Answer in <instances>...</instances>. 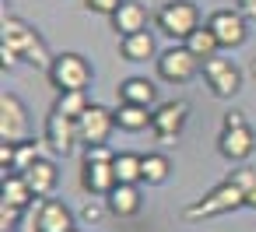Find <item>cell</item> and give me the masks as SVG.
<instances>
[{"label":"cell","mask_w":256,"mask_h":232,"mask_svg":"<svg viewBox=\"0 0 256 232\" xmlns=\"http://www.w3.org/2000/svg\"><path fill=\"white\" fill-rule=\"evenodd\" d=\"M204 81L218 99H232L242 92V67L235 60L210 57V60H204Z\"/></svg>","instance_id":"8992f818"},{"label":"cell","mask_w":256,"mask_h":232,"mask_svg":"<svg viewBox=\"0 0 256 232\" xmlns=\"http://www.w3.org/2000/svg\"><path fill=\"white\" fill-rule=\"evenodd\" d=\"M116 151H109V144H98V148H84V162H112Z\"/></svg>","instance_id":"4dcf8cb0"},{"label":"cell","mask_w":256,"mask_h":232,"mask_svg":"<svg viewBox=\"0 0 256 232\" xmlns=\"http://www.w3.org/2000/svg\"><path fill=\"white\" fill-rule=\"evenodd\" d=\"M109 211V204H98V200H88L84 204V211H81V218L88 221V225H95V221H102V214Z\"/></svg>","instance_id":"f546056e"},{"label":"cell","mask_w":256,"mask_h":232,"mask_svg":"<svg viewBox=\"0 0 256 232\" xmlns=\"http://www.w3.org/2000/svg\"><path fill=\"white\" fill-rule=\"evenodd\" d=\"M0 141L4 144H22L28 141V109L14 92L0 95Z\"/></svg>","instance_id":"52a82bcc"},{"label":"cell","mask_w":256,"mask_h":232,"mask_svg":"<svg viewBox=\"0 0 256 232\" xmlns=\"http://www.w3.org/2000/svg\"><path fill=\"white\" fill-rule=\"evenodd\" d=\"M120 102H134V106H154L158 102V85L154 81H148V78H126V81H120Z\"/></svg>","instance_id":"ac0fdd59"},{"label":"cell","mask_w":256,"mask_h":232,"mask_svg":"<svg viewBox=\"0 0 256 232\" xmlns=\"http://www.w3.org/2000/svg\"><path fill=\"white\" fill-rule=\"evenodd\" d=\"M109 22H112V32H120V39L123 36H134V32H144L148 29V8L137 4V0H123V8Z\"/></svg>","instance_id":"e0dca14e"},{"label":"cell","mask_w":256,"mask_h":232,"mask_svg":"<svg viewBox=\"0 0 256 232\" xmlns=\"http://www.w3.org/2000/svg\"><path fill=\"white\" fill-rule=\"evenodd\" d=\"M18 218H22V211H18V207L0 204V232H18Z\"/></svg>","instance_id":"83f0119b"},{"label":"cell","mask_w":256,"mask_h":232,"mask_svg":"<svg viewBox=\"0 0 256 232\" xmlns=\"http://www.w3.org/2000/svg\"><path fill=\"white\" fill-rule=\"evenodd\" d=\"M228 183H235L242 193H249V190H256V169H249V165L232 169V172H228Z\"/></svg>","instance_id":"4316f807"},{"label":"cell","mask_w":256,"mask_h":232,"mask_svg":"<svg viewBox=\"0 0 256 232\" xmlns=\"http://www.w3.org/2000/svg\"><path fill=\"white\" fill-rule=\"evenodd\" d=\"M246 207H252V211H256V190H249V193H246Z\"/></svg>","instance_id":"e575fe53"},{"label":"cell","mask_w":256,"mask_h":232,"mask_svg":"<svg viewBox=\"0 0 256 232\" xmlns=\"http://www.w3.org/2000/svg\"><path fill=\"white\" fill-rule=\"evenodd\" d=\"M18 60H22V57H18L11 46H4V43H0V64H4V67H14Z\"/></svg>","instance_id":"d6a6232c"},{"label":"cell","mask_w":256,"mask_h":232,"mask_svg":"<svg viewBox=\"0 0 256 232\" xmlns=\"http://www.w3.org/2000/svg\"><path fill=\"white\" fill-rule=\"evenodd\" d=\"M42 141H46L56 155H70V151L81 144L78 120H74V116H64L60 109H50V116H46V130H42Z\"/></svg>","instance_id":"30bf717a"},{"label":"cell","mask_w":256,"mask_h":232,"mask_svg":"<svg viewBox=\"0 0 256 232\" xmlns=\"http://www.w3.org/2000/svg\"><path fill=\"white\" fill-rule=\"evenodd\" d=\"M182 46H186V50H190L196 60H210V57H218V50H221L218 36H214L207 25H200V29H196V32H193V36H190Z\"/></svg>","instance_id":"603a6c76"},{"label":"cell","mask_w":256,"mask_h":232,"mask_svg":"<svg viewBox=\"0 0 256 232\" xmlns=\"http://www.w3.org/2000/svg\"><path fill=\"white\" fill-rule=\"evenodd\" d=\"M116 183L120 179L112 162H81V190L88 197H109Z\"/></svg>","instance_id":"4fadbf2b"},{"label":"cell","mask_w":256,"mask_h":232,"mask_svg":"<svg viewBox=\"0 0 256 232\" xmlns=\"http://www.w3.org/2000/svg\"><path fill=\"white\" fill-rule=\"evenodd\" d=\"M238 207H246V193L235 186V183H218L210 193H204L196 204H190L186 211H182V218L186 221H200V218H218V214H228V211H238Z\"/></svg>","instance_id":"277c9868"},{"label":"cell","mask_w":256,"mask_h":232,"mask_svg":"<svg viewBox=\"0 0 256 232\" xmlns=\"http://www.w3.org/2000/svg\"><path fill=\"white\" fill-rule=\"evenodd\" d=\"M22 176H25V183L32 186V193H36L39 200L53 197V190H56V183H60V169H56V162H53V158H39V162H36V165H28Z\"/></svg>","instance_id":"9a60e30c"},{"label":"cell","mask_w":256,"mask_h":232,"mask_svg":"<svg viewBox=\"0 0 256 232\" xmlns=\"http://www.w3.org/2000/svg\"><path fill=\"white\" fill-rule=\"evenodd\" d=\"M32 200H36V193H32V186L25 183V176H22V172L4 176V186H0V204H11V207L25 211Z\"/></svg>","instance_id":"44dd1931"},{"label":"cell","mask_w":256,"mask_h":232,"mask_svg":"<svg viewBox=\"0 0 256 232\" xmlns=\"http://www.w3.org/2000/svg\"><path fill=\"white\" fill-rule=\"evenodd\" d=\"M154 123V109L148 106H134V102H120L116 109V130H126V134H140Z\"/></svg>","instance_id":"d6986e66"},{"label":"cell","mask_w":256,"mask_h":232,"mask_svg":"<svg viewBox=\"0 0 256 232\" xmlns=\"http://www.w3.org/2000/svg\"><path fill=\"white\" fill-rule=\"evenodd\" d=\"M39 162V148H36V141H22V144H14V172H25L28 165H36Z\"/></svg>","instance_id":"484cf974"},{"label":"cell","mask_w":256,"mask_h":232,"mask_svg":"<svg viewBox=\"0 0 256 232\" xmlns=\"http://www.w3.org/2000/svg\"><path fill=\"white\" fill-rule=\"evenodd\" d=\"M88 92H60L56 95V102H53V109H60L64 116H74V120H81L84 113H88Z\"/></svg>","instance_id":"d4e9b609"},{"label":"cell","mask_w":256,"mask_h":232,"mask_svg":"<svg viewBox=\"0 0 256 232\" xmlns=\"http://www.w3.org/2000/svg\"><path fill=\"white\" fill-rule=\"evenodd\" d=\"M256 148V134L252 127H221V137H218V151L228 158V162H246Z\"/></svg>","instance_id":"5bb4252c"},{"label":"cell","mask_w":256,"mask_h":232,"mask_svg":"<svg viewBox=\"0 0 256 232\" xmlns=\"http://www.w3.org/2000/svg\"><path fill=\"white\" fill-rule=\"evenodd\" d=\"M46 78L56 88V95L60 92H88V85L95 78V67L81 53H56L53 64H50V71H46Z\"/></svg>","instance_id":"7a4b0ae2"},{"label":"cell","mask_w":256,"mask_h":232,"mask_svg":"<svg viewBox=\"0 0 256 232\" xmlns=\"http://www.w3.org/2000/svg\"><path fill=\"white\" fill-rule=\"evenodd\" d=\"M78 130H81V144H84V148L106 144V141L112 137V130H116V109H106V106L92 102L88 113L78 120Z\"/></svg>","instance_id":"9c48e42d"},{"label":"cell","mask_w":256,"mask_h":232,"mask_svg":"<svg viewBox=\"0 0 256 232\" xmlns=\"http://www.w3.org/2000/svg\"><path fill=\"white\" fill-rule=\"evenodd\" d=\"M112 169H116V179H120V183H130V186L144 183V155L120 151V155L112 158Z\"/></svg>","instance_id":"7402d4cb"},{"label":"cell","mask_w":256,"mask_h":232,"mask_svg":"<svg viewBox=\"0 0 256 232\" xmlns=\"http://www.w3.org/2000/svg\"><path fill=\"white\" fill-rule=\"evenodd\" d=\"M246 18H249V15H242L238 8H221V11L210 15L207 29L218 36L221 50H235V46H242V43L249 39V22H246Z\"/></svg>","instance_id":"ba28073f"},{"label":"cell","mask_w":256,"mask_h":232,"mask_svg":"<svg viewBox=\"0 0 256 232\" xmlns=\"http://www.w3.org/2000/svg\"><path fill=\"white\" fill-rule=\"evenodd\" d=\"M186 123H190V102L172 99V102H162V106L154 109L151 130H154L158 141H176V137L186 130Z\"/></svg>","instance_id":"8fae6325"},{"label":"cell","mask_w":256,"mask_h":232,"mask_svg":"<svg viewBox=\"0 0 256 232\" xmlns=\"http://www.w3.org/2000/svg\"><path fill=\"white\" fill-rule=\"evenodd\" d=\"M221 127H249V120H246V113H238V109H232V113H224V120H221Z\"/></svg>","instance_id":"1f68e13d"},{"label":"cell","mask_w":256,"mask_h":232,"mask_svg":"<svg viewBox=\"0 0 256 232\" xmlns=\"http://www.w3.org/2000/svg\"><path fill=\"white\" fill-rule=\"evenodd\" d=\"M168 176H172V162H168V155H162V151L144 155V183H148V186H162Z\"/></svg>","instance_id":"cb8c5ba5"},{"label":"cell","mask_w":256,"mask_h":232,"mask_svg":"<svg viewBox=\"0 0 256 232\" xmlns=\"http://www.w3.org/2000/svg\"><path fill=\"white\" fill-rule=\"evenodd\" d=\"M106 204H109V211H112L116 218H134V214L140 211V190L130 186V183H116L112 193L106 197Z\"/></svg>","instance_id":"ffe728a7"},{"label":"cell","mask_w":256,"mask_h":232,"mask_svg":"<svg viewBox=\"0 0 256 232\" xmlns=\"http://www.w3.org/2000/svg\"><path fill=\"white\" fill-rule=\"evenodd\" d=\"M84 8L95 11V15H109V18H112V15L123 8V0H84Z\"/></svg>","instance_id":"f1b7e54d"},{"label":"cell","mask_w":256,"mask_h":232,"mask_svg":"<svg viewBox=\"0 0 256 232\" xmlns=\"http://www.w3.org/2000/svg\"><path fill=\"white\" fill-rule=\"evenodd\" d=\"M242 15H256V0H235Z\"/></svg>","instance_id":"836d02e7"},{"label":"cell","mask_w":256,"mask_h":232,"mask_svg":"<svg viewBox=\"0 0 256 232\" xmlns=\"http://www.w3.org/2000/svg\"><path fill=\"white\" fill-rule=\"evenodd\" d=\"M154 25H158L162 36H168L176 43H186L200 29V8L193 4V0H168V4L158 8Z\"/></svg>","instance_id":"3957f363"},{"label":"cell","mask_w":256,"mask_h":232,"mask_svg":"<svg viewBox=\"0 0 256 232\" xmlns=\"http://www.w3.org/2000/svg\"><path fill=\"white\" fill-rule=\"evenodd\" d=\"M154 67H158V78L165 85H186L204 71V60H196L186 46H168L165 53H158Z\"/></svg>","instance_id":"5b68a950"},{"label":"cell","mask_w":256,"mask_h":232,"mask_svg":"<svg viewBox=\"0 0 256 232\" xmlns=\"http://www.w3.org/2000/svg\"><path fill=\"white\" fill-rule=\"evenodd\" d=\"M120 53L126 64H148V60H158V46H154V36L144 29V32H134V36H123L120 39Z\"/></svg>","instance_id":"2e32d148"},{"label":"cell","mask_w":256,"mask_h":232,"mask_svg":"<svg viewBox=\"0 0 256 232\" xmlns=\"http://www.w3.org/2000/svg\"><path fill=\"white\" fill-rule=\"evenodd\" d=\"M36 228L39 232H78V221H74V211L64 200L46 197L36 211Z\"/></svg>","instance_id":"7c38bea8"},{"label":"cell","mask_w":256,"mask_h":232,"mask_svg":"<svg viewBox=\"0 0 256 232\" xmlns=\"http://www.w3.org/2000/svg\"><path fill=\"white\" fill-rule=\"evenodd\" d=\"M0 43L11 46L25 64H32V67H39V71H50V64H53V57H56V53H50L46 39H42L25 18H4V29H0Z\"/></svg>","instance_id":"6da1fadb"}]
</instances>
